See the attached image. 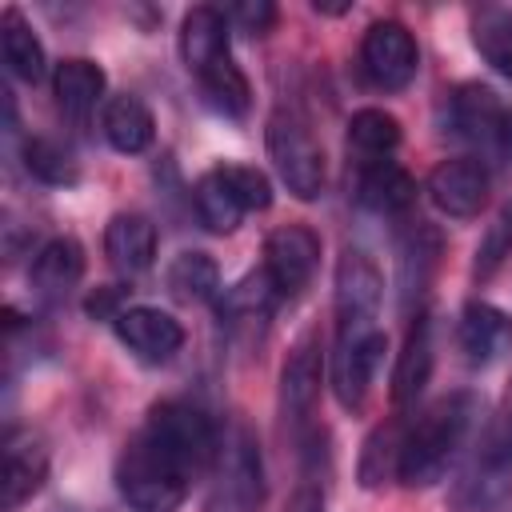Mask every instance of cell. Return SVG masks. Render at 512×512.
<instances>
[{
	"instance_id": "obj_1",
	"label": "cell",
	"mask_w": 512,
	"mask_h": 512,
	"mask_svg": "<svg viewBox=\"0 0 512 512\" xmlns=\"http://www.w3.org/2000/svg\"><path fill=\"white\" fill-rule=\"evenodd\" d=\"M220 432L188 400H160L116 456V492L132 512H176L192 484L212 472Z\"/></svg>"
},
{
	"instance_id": "obj_2",
	"label": "cell",
	"mask_w": 512,
	"mask_h": 512,
	"mask_svg": "<svg viewBox=\"0 0 512 512\" xmlns=\"http://www.w3.org/2000/svg\"><path fill=\"white\" fill-rule=\"evenodd\" d=\"M480 420V400L476 392H448L436 404H428L408 428L400 444V472L396 480L408 488H428L444 480V472L456 464L464 452L472 428Z\"/></svg>"
},
{
	"instance_id": "obj_3",
	"label": "cell",
	"mask_w": 512,
	"mask_h": 512,
	"mask_svg": "<svg viewBox=\"0 0 512 512\" xmlns=\"http://www.w3.org/2000/svg\"><path fill=\"white\" fill-rule=\"evenodd\" d=\"M512 492V388L452 488V512H496Z\"/></svg>"
},
{
	"instance_id": "obj_4",
	"label": "cell",
	"mask_w": 512,
	"mask_h": 512,
	"mask_svg": "<svg viewBox=\"0 0 512 512\" xmlns=\"http://www.w3.org/2000/svg\"><path fill=\"white\" fill-rule=\"evenodd\" d=\"M264 456L260 440L252 436L248 424H232L220 436L212 472H208V496L204 512H260L264 508Z\"/></svg>"
},
{
	"instance_id": "obj_5",
	"label": "cell",
	"mask_w": 512,
	"mask_h": 512,
	"mask_svg": "<svg viewBox=\"0 0 512 512\" xmlns=\"http://www.w3.org/2000/svg\"><path fill=\"white\" fill-rule=\"evenodd\" d=\"M268 156L296 200H316L324 192V148L308 124V116L292 104H280L268 116Z\"/></svg>"
},
{
	"instance_id": "obj_6",
	"label": "cell",
	"mask_w": 512,
	"mask_h": 512,
	"mask_svg": "<svg viewBox=\"0 0 512 512\" xmlns=\"http://www.w3.org/2000/svg\"><path fill=\"white\" fill-rule=\"evenodd\" d=\"M384 328L380 320H368V324H336V344H332V392L336 400L348 408V412H360L368 392H372V380H376V368L384 360Z\"/></svg>"
},
{
	"instance_id": "obj_7",
	"label": "cell",
	"mask_w": 512,
	"mask_h": 512,
	"mask_svg": "<svg viewBox=\"0 0 512 512\" xmlns=\"http://www.w3.org/2000/svg\"><path fill=\"white\" fill-rule=\"evenodd\" d=\"M320 376H324L320 336L304 332L280 364V416L296 440H304L312 432V408L320 400Z\"/></svg>"
},
{
	"instance_id": "obj_8",
	"label": "cell",
	"mask_w": 512,
	"mask_h": 512,
	"mask_svg": "<svg viewBox=\"0 0 512 512\" xmlns=\"http://www.w3.org/2000/svg\"><path fill=\"white\" fill-rule=\"evenodd\" d=\"M420 68V52L412 32L400 20H376L368 24L364 40H360V72L368 76L372 88L380 92H400L412 84Z\"/></svg>"
},
{
	"instance_id": "obj_9",
	"label": "cell",
	"mask_w": 512,
	"mask_h": 512,
	"mask_svg": "<svg viewBox=\"0 0 512 512\" xmlns=\"http://www.w3.org/2000/svg\"><path fill=\"white\" fill-rule=\"evenodd\" d=\"M316 260H320V236L304 224H284L264 240V276L272 280L280 300L296 296L312 280Z\"/></svg>"
},
{
	"instance_id": "obj_10",
	"label": "cell",
	"mask_w": 512,
	"mask_h": 512,
	"mask_svg": "<svg viewBox=\"0 0 512 512\" xmlns=\"http://www.w3.org/2000/svg\"><path fill=\"white\" fill-rule=\"evenodd\" d=\"M380 300H384V276L376 260L360 244H348L336 260V324L380 320Z\"/></svg>"
},
{
	"instance_id": "obj_11",
	"label": "cell",
	"mask_w": 512,
	"mask_h": 512,
	"mask_svg": "<svg viewBox=\"0 0 512 512\" xmlns=\"http://www.w3.org/2000/svg\"><path fill=\"white\" fill-rule=\"evenodd\" d=\"M112 332L120 336V344L144 360V364H168L180 348H184V328L176 316L160 312V308H148V304H132V308H120L112 316Z\"/></svg>"
},
{
	"instance_id": "obj_12",
	"label": "cell",
	"mask_w": 512,
	"mask_h": 512,
	"mask_svg": "<svg viewBox=\"0 0 512 512\" xmlns=\"http://www.w3.org/2000/svg\"><path fill=\"white\" fill-rule=\"evenodd\" d=\"M428 200L436 204V212L452 216V220H468L484 208L488 200V168L476 156H452L444 164L432 168L428 176Z\"/></svg>"
},
{
	"instance_id": "obj_13",
	"label": "cell",
	"mask_w": 512,
	"mask_h": 512,
	"mask_svg": "<svg viewBox=\"0 0 512 512\" xmlns=\"http://www.w3.org/2000/svg\"><path fill=\"white\" fill-rule=\"evenodd\" d=\"M456 348L472 368H488L512 352V316L488 300L464 304L456 320Z\"/></svg>"
},
{
	"instance_id": "obj_14",
	"label": "cell",
	"mask_w": 512,
	"mask_h": 512,
	"mask_svg": "<svg viewBox=\"0 0 512 512\" xmlns=\"http://www.w3.org/2000/svg\"><path fill=\"white\" fill-rule=\"evenodd\" d=\"M276 304H280V296H276L272 280L260 268V272H248L240 284H232V288L220 292L216 316H220V328L232 340H256L268 328V316H272Z\"/></svg>"
},
{
	"instance_id": "obj_15",
	"label": "cell",
	"mask_w": 512,
	"mask_h": 512,
	"mask_svg": "<svg viewBox=\"0 0 512 512\" xmlns=\"http://www.w3.org/2000/svg\"><path fill=\"white\" fill-rule=\"evenodd\" d=\"M504 120V104L488 84H460L444 100V132L464 144H492Z\"/></svg>"
},
{
	"instance_id": "obj_16",
	"label": "cell",
	"mask_w": 512,
	"mask_h": 512,
	"mask_svg": "<svg viewBox=\"0 0 512 512\" xmlns=\"http://www.w3.org/2000/svg\"><path fill=\"white\" fill-rule=\"evenodd\" d=\"M48 476V444L32 428L4 432V512H16Z\"/></svg>"
},
{
	"instance_id": "obj_17",
	"label": "cell",
	"mask_w": 512,
	"mask_h": 512,
	"mask_svg": "<svg viewBox=\"0 0 512 512\" xmlns=\"http://www.w3.org/2000/svg\"><path fill=\"white\" fill-rule=\"evenodd\" d=\"M428 376H432V320L420 308V312L408 316V332H404L400 356L392 364V404L396 408L416 404V396L424 392Z\"/></svg>"
},
{
	"instance_id": "obj_18",
	"label": "cell",
	"mask_w": 512,
	"mask_h": 512,
	"mask_svg": "<svg viewBox=\"0 0 512 512\" xmlns=\"http://www.w3.org/2000/svg\"><path fill=\"white\" fill-rule=\"evenodd\" d=\"M104 252H108V264L120 272V276H140L152 268L156 260V224L140 212H120L108 220L104 228Z\"/></svg>"
},
{
	"instance_id": "obj_19",
	"label": "cell",
	"mask_w": 512,
	"mask_h": 512,
	"mask_svg": "<svg viewBox=\"0 0 512 512\" xmlns=\"http://www.w3.org/2000/svg\"><path fill=\"white\" fill-rule=\"evenodd\" d=\"M84 276V248L72 236H52L28 268V284L40 300H64Z\"/></svg>"
},
{
	"instance_id": "obj_20",
	"label": "cell",
	"mask_w": 512,
	"mask_h": 512,
	"mask_svg": "<svg viewBox=\"0 0 512 512\" xmlns=\"http://www.w3.org/2000/svg\"><path fill=\"white\" fill-rule=\"evenodd\" d=\"M228 32H232V24H228L224 8H212V4L192 8L184 16V24H180V56H184V68L192 76H200L208 64L232 56Z\"/></svg>"
},
{
	"instance_id": "obj_21",
	"label": "cell",
	"mask_w": 512,
	"mask_h": 512,
	"mask_svg": "<svg viewBox=\"0 0 512 512\" xmlns=\"http://www.w3.org/2000/svg\"><path fill=\"white\" fill-rule=\"evenodd\" d=\"M356 200L376 216H396L416 200V184L392 156L368 160V164H356Z\"/></svg>"
},
{
	"instance_id": "obj_22",
	"label": "cell",
	"mask_w": 512,
	"mask_h": 512,
	"mask_svg": "<svg viewBox=\"0 0 512 512\" xmlns=\"http://www.w3.org/2000/svg\"><path fill=\"white\" fill-rule=\"evenodd\" d=\"M104 84H108L104 68L96 60H84V56L60 60L52 72V96L68 120H88L96 112V104L104 100Z\"/></svg>"
},
{
	"instance_id": "obj_23",
	"label": "cell",
	"mask_w": 512,
	"mask_h": 512,
	"mask_svg": "<svg viewBox=\"0 0 512 512\" xmlns=\"http://www.w3.org/2000/svg\"><path fill=\"white\" fill-rule=\"evenodd\" d=\"M100 132H104V140L116 152L136 156V152H144L152 144L156 120H152V112H148V104L140 96L120 92V96H108L104 100V108H100Z\"/></svg>"
},
{
	"instance_id": "obj_24",
	"label": "cell",
	"mask_w": 512,
	"mask_h": 512,
	"mask_svg": "<svg viewBox=\"0 0 512 512\" xmlns=\"http://www.w3.org/2000/svg\"><path fill=\"white\" fill-rule=\"evenodd\" d=\"M436 252H440V240L424 220H416L408 228V236L400 240V304H404L408 316H412V304L428 292V280H432V268H436Z\"/></svg>"
},
{
	"instance_id": "obj_25",
	"label": "cell",
	"mask_w": 512,
	"mask_h": 512,
	"mask_svg": "<svg viewBox=\"0 0 512 512\" xmlns=\"http://www.w3.org/2000/svg\"><path fill=\"white\" fill-rule=\"evenodd\" d=\"M0 52H4V64L16 80H28V84L44 80V68H48L44 64V44L32 32V24L24 20V12L12 8V4L0 12Z\"/></svg>"
},
{
	"instance_id": "obj_26",
	"label": "cell",
	"mask_w": 512,
	"mask_h": 512,
	"mask_svg": "<svg viewBox=\"0 0 512 512\" xmlns=\"http://www.w3.org/2000/svg\"><path fill=\"white\" fill-rule=\"evenodd\" d=\"M396 144H400V124L384 108H360L348 120V152L356 156V164L388 160L396 152Z\"/></svg>"
},
{
	"instance_id": "obj_27",
	"label": "cell",
	"mask_w": 512,
	"mask_h": 512,
	"mask_svg": "<svg viewBox=\"0 0 512 512\" xmlns=\"http://www.w3.org/2000/svg\"><path fill=\"white\" fill-rule=\"evenodd\" d=\"M192 204H196V216H200V224L208 228V232H232L248 212L240 208V200H236V192L228 188V180H224V172H220V164L216 168H208L200 180H196V188H192Z\"/></svg>"
},
{
	"instance_id": "obj_28",
	"label": "cell",
	"mask_w": 512,
	"mask_h": 512,
	"mask_svg": "<svg viewBox=\"0 0 512 512\" xmlns=\"http://www.w3.org/2000/svg\"><path fill=\"white\" fill-rule=\"evenodd\" d=\"M196 84H200L204 100H208L216 112H224V116H244L248 104H252V88H248V80H244V72H240V64H236L232 56L208 64V68L196 76Z\"/></svg>"
},
{
	"instance_id": "obj_29",
	"label": "cell",
	"mask_w": 512,
	"mask_h": 512,
	"mask_svg": "<svg viewBox=\"0 0 512 512\" xmlns=\"http://www.w3.org/2000/svg\"><path fill=\"white\" fill-rule=\"evenodd\" d=\"M168 292L184 304H200L212 300L220 292V268L208 252H180L168 264Z\"/></svg>"
},
{
	"instance_id": "obj_30",
	"label": "cell",
	"mask_w": 512,
	"mask_h": 512,
	"mask_svg": "<svg viewBox=\"0 0 512 512\" xmlns=\"http://www.w3.org/2000/svg\"><path fill=\"white\" fill-rule=\"evenodd\" d=\"M404 420H388L380 424L360 452V484L364 488H380L384 480H392L400 472V444H404Z\"/></svg>"
},
{
	"instance_id": "obj_31",
	"label": "cell",
	"mask_w": 512,
	"mask_h": 512,
	"mask_svg": "<svg viewBox=\"0 0 512 512\" xmlns=\"http://www.w3.org/2000/svg\"><path fill=\"white\" fill-rule=\"evenodd\" d=\"M472 44L500 76L512 80V8H484L472 20Z\"/></svg>"
},
{
	"instance_id": "obj_32",
	"label": "cell",
	"mask_w": 512,
	"mask_h": 512,
	"mask_svg": "<svg viewBox=\"0 0 512 512\" xmlns=\"http://www.w3.org/2000/svg\"><path fill=\"white\" fill-rule=\"evenodd\" d=\"M24 168L44 184H76L80 180V168H76L72 152L64 144L48 140V136H32L24 144Z\"/></svg>"
},
{
	"instance_id": "obj_33",
	"label": "cell",
	"mask_w": 512,
	"mask_h": 512,
	"mask_svg": "<svg viewBox=\"0 0 512 512\" xmlns=\"http://www.w3.org/2000/svg\"><path fill=\"white\" fill-rule=\"evenodd\" d=\"M504 256H512V200L496 212V220H492V224H488V232L480 236L476 264H472L476 280H488V276L504 264Z\"/></svg>"
},
{
	"instance_id": "obj_34",
	"label": "cell",
	"mask_w": 512,
	"mask_h": 512,
	"mask_svg": "<svg viewBox=\"0 0 512 512\" xmlns=\"http://www.w3.org/2000/svg\"><path fill=\"white\" fill-rule=\"evenodd\" d=\"M316 440H320L316 428L300 440V448H304V472H300V484H296V492H292V500H288L284 512H324V476L316 468Z\"/></svg>"
},
{
	"instance_id": "obj_35",
	"label": "cell",
	"mask_w": 512,
	"mask_h": 512,
	"mask_svg": "<svg viewBox=\"0 0 512 512\" xmlns=\"http://www.w3.org/2000/svg\"><path fill=\"white\" fill-rule=\"evenodd\" d=\"M220 172H224V180L236 192L244 212H264L272 204V184H268V176L260 168H252V164H220Z\"/></svg>"
},
{
	"instance_id": "obj_36",
	"label": "cell",
	"mask_w": 512,
	"mask_h": 512,
	"mask_svg": "<svg viewBox=\"0 0 512 512\" xmlns=\"http://www.w3.org/2000/svg\"><path fill=\"white\" fill-rule=\"evenodd\" d=\"M224 16H228V24H232L236 32L264 36V32L272 28V20H276V8H272L268 0H240V4H228Z\"/></svg>"
},
{
	"instance_id": "obj_37",
	"label": "cell",
	"mask_w": 512,
	"mask_h": 512,
	"mask_svg": "<svg viewBox=\"0 0 512 512\" xmlns=\"http://www.w3.org/2000/svg\"><path fill=\"white\" fill-rule=\"evenodd\" d=\"M492 148H496V156H500V160H508V164H512V108H504V120H500V128H496Z\"/></svg>"
}]
</instances>
